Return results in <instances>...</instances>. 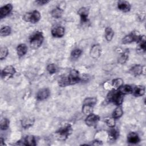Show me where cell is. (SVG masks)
Segmentation results:
<instances>
[{"mask_svg": "<svg viewBox=\"0 0 146 146\" xmlns=\"http://www.w3.org/2000/svg\"><path fill=\"white\" fill-rule=\"evenodd\" d=\"M27 52V47L26 44L22 43L19 44L17 47V52L19 57L24 56Z\"/></svg>", "mask_w": 146, "mask_h": 146, "instance_id": "cell-18", "label": "cell"}, {"mask_svg": "<svg viewBox=\"0 0 146 146\" xmlns=\"http://www.w3.org/2000/svg\"><path fill=\"white\" fill-rule=\"evenodd\" d=\"M41 18L40 13L37 10H34L32 12L27 13L23 16V19L26 22H29L32 23L38 22Z\"/></svg>", "mask_w": 146, "mask_h": 146, "instance_id": "cell-5", "label": "cell"}, {"mask_svg": "<svg viewBox=\"0 0 146 146\" xmlns=\"http://www.w3.org/2000/svg\"><path fill=\"white\" fill-rule=\"evenodd\" d=\"M107 98L110 102L117 106H119L123 102L124 95H123L119 90H114L108 94Z\"/></svg>", "mask_w": 146, "mask_h": 146, "instance_id": "cell-4", "label": "cell"}, {"mask_svg": "<svg viewBox=\"0 0 146 146\" xmlns=\"http://www.w3.org/2000/svg\"><path fill=\"white\" fill-rule=\"evenodd\" d=\"M105 122L106 123L107 125L111 128L114 127L115 125V119L112 117L110 118H107L105 120Z\"/></svg>", "mask_w": 146, "mask_h": 146, "instance_id": "cell-34", "label": "cell"}, {"mask_svg": "<svg viewBox=\"0 0 146 146\" xmlns=\"http://www.w3.org/2000/svg\"><path fill=\"white\" fill-rule=\"evenodd\" d=\"M13 9V6L11 3H7L0 9V17L1 18H3V17L7 16L8 14L10 13Z\"/></svg>", "mask_w": 146, "mask_h": 146, "instance_id": "cell-15", "label": "cell"}, {"mask_svg": "<svg viewBox=\"0 0 146 146\" xmlns=\"http://www.w3.org/2000/svg\"><path fill=\"white\" fill-rule=\"evenodd\" d=\"M78 13L80 15L82 23H86L88 22V13H89L88 9H87L86 7H81L78 10Z\"/></svg>", "mask_w": 146, "mask_h": 146, "instance_id": "cell-11", "label": "cell"}, {"mask_svg": "<svg viewBox=\"0 0 146 146\" xmlns=\"http://www.w3.org/2000/svg\"><path fill=\"white\" fill-rule=\"evenodd\" d=\"M99 120L100 117L98 115L92 113L87 116V117L85 120V123L86 125L89 127H94L98 124Z\"/></svg>", "mask_w": 146, "mask_h": 146, "instance_id": "cell-8", "label": "cell"}, {"mask_svg": "<svg viewBox=\"0 0 146 146\" xmlns=\"http://www.w3.org/2000/svg\"><path fill=\"white\" fill-rule=\"evenodd\" d=\"M35 2L38 4L39 5H44L47 4V3L49 2V1H46V0H39V1H36Z\"/></svg>", "mask_w": 146, "mask_h": 146, "instance_id": "cell-35", "label": "cell"}, {"mask_svg": "<svg viewBox=\"0 0 146 146\" xmlns=\"http://www.w3.org/2000/svg\"><path fill=\"white\" fill-rule=\"evenodd\" d=\"M127 141L131 144H137L140 141V138L136 133L130 132L127 136Z\"/></svg>", "mask_w": 146, "mask_h": 146, "instance_id": "cell-17", "label": "cell"}, {"mask_svg": "<svg viewBox=\"0 0 146 146\" xmlns=\"http://www.w3.org/2000/svg\"><path fill=\"white\" fill-rule=\"evenodd\" d=\"M34 122V118L32 117H25L22 120V126L25 128H28L29 127L33 125Z\"/></svg>", "mask_w": 146, "mask_h": 146, "instance_id": "cell-22", "label": "cell"}, {"mask_svg": "<svg viewBox=\"0 0 146 146\" xmlns=\"http://www.w3.org/2000/svg\"><path fill=\"white\" fill-rule=\"evenodd\" d=\"M128 58V54L127 52H124L123 54H122L119 58L118 59V62L120 64H124L126 62Z\"/></svg>", "mask_w": 146, "mask_h": 146, "instance_id": "cell-32", "label": "cell"}, {"mask_svg": "<svg viewBox=\"0 0 146 146\" xmlns=\"http://www.w3.org/2000/svg\"><path fill=\"white\" fill-rule=\"evenodd\" d=\"M47 71L50 74H55L56 72L57 67L55 65V64L51 63V64H49L47 65Z\"/></svg>", "mask_w": 146, "mask_h": 146, "instance_id": "cell-33", "label": "cell"}, {"mask_svg": "<svg viewBox=\"0 0 146 146\" xmlns=\"http://www.w3.org/2000/svg\"><path fill=\"white\" fill-rule=\"evenodd\" d=\"M143 70H144V67L142 66L140 64H136L132 66L131 68L129 70V72L133 76H137L141 75L143 73Z\"/></svg>", "mask_w": 146, "mask_h": 146, "instance_id": "cell-16", "label": "cell"}, {"mask_svg": "<svg viewBox=\"0 0 146 146\" xmlns=\"http://www.w3.org/2000/svg\"><path fill=\"white\" fill-rule=\"evenodd\" d=\"M139 35L136 34L135 33H131L125 35L122 39L123 44H129L133 42H136Z\"/></svg>", "mask_w": 146, "mask_h": 146, "instance_id": "cell-12", "label": "cell"}, {"mask_svg": "<svg viewBox=\"0 0 146 146\" xmlns=\"http://www.w3.org/2000/svg\"><path fill=\"white\" fill-rule=\"evenodd\" d=\"M72 127L71 125L68 124L63 127L60 128L57 132V136L60 140H66L72 132Z\"/></svg>", "mask_w": 146, "mask_h": 146, "instance_id": "cell-6", "label": "cell"}, {"mask_svg": "<svg viewBox=\"0 0 146 146\" xmlns=\"http://www.w3.org/2000/svg\"><path fill=\"white\" fill-rule=\"evenodd\" d=\"M44 40V36L41 31L35 32L30 38V44L32 48H39Z\"/></svg>", "mask_w": 146, "mask_h": 146, "instance_id": "cell-3", "label": "cell"}, {"mask_svg": "<svg viewBox=\"0 0 146 146\" xmlns=\"http://www.w3.org/2000/svg\"><path fill=\"white\" fill-rule=\"evenodd\" d=\"M123 84V80L121 78H116L112 80V86L116 89H119Z\"/></svg>", "mask_w": 146, "mask_h": 146, "instance_id": "cell-28", "label": "cell"}, {"mask_svg": "<svg viewBox=\"0 0 146 146\" xmlns=\"http://www.w3.org/2000/svg\"><path fill=\"white\" fill-rule=\"evenodd\" d=\"M114 35V32L113 30L110 27H107L105 30V37L108 42H110Z\"/></svg>", "mask_w": 146, "mask_h": 146, "instance_id": "cell-25", "label": "cell"}, {"mask_svg": "<svg viewBox=\"0 0 146 146\" xmlns=\"http://www.w3.org/2000/svg\"><path fill=\"white\" fill-rule=\"evenodd\" d=\"M92 144L94 145H102L103 144H102V143L101 141L96 140H95V141H93V144Z\"/></svg>", "mask_w": 146, "mask_h": 146, "instance_id": "cell-36", "label": "cell"}, {"mask_svg": "<svg viewBox=\"0 0 146 146\" xmlns=\"http://www.w3.org/2000/svg\"><path fill=\"white\" fill-rule=\"evenodd\" d=\"M9 54V50L6 47H2L0 49V59L3 60L6 58Z\"/></svg>", "mask_w": 146, "mask_h": 146, "instance_id": "cell-31", "label": "cell"}, {"mask_svg": "<svg viewBox=\"0 0 146 146\" xmlns=\"http://www.w3.org/2000/svg\"><path fill=\"white\" fill-rule=\"evenodd\" d=\"M64 28L62 26H56L51 30V35L55 38H61L64 34Z\"/></svg>", "mask_w": 146, "mask_h": 146, "instance_id": "cell-10", "label": "cell"}, {"mask_svg": "<svg viewBox=\"0 0 146 146\" xmlns=\"http://www.w3.org/2000/svg\"><path fill=\"white\" fill-rule=\"evenodd\" d=\"M96 103V98H87L84 99L83 106L82 112L87 116L92 113L93 112V108Z\"/></svg>", "mask_w": 146, "mask_h": 146, "instance_id": "cell-2", "label": "cell"}, {"mask_svg": "<svg viewBox=\"0 0 146 146\" xmlns=\"http://www.w3.org/2000/svg\"><path fill=\"white\" fill-rule=\"evenodd\" d=\"M80 80L79 72L76 70H72L68 76L63 77L59 81V85L61 87H65L69 85L78 83Z\"/></svg>", "mask_w": 146, "mask_h": 146, "instance_id": "cell-1", "label": "cell"}, {"mask_svg": "<svg viewBox=\"0 0 146 146\" xmlns=\"http://www.w3.org/2000/svg\"><path fill=\"white\" fill-rule=\"evenodd\" d=\"M16 72L15 68L11 66H7L5 67L1 72V77L3 80H7L12 78Z\"/></svg>", "mask_w": 146, "mask_h": 146, "instance_id": "cell-7", "label": "cell"}, {"mask_svg": "<svg viewBox=\"0 0 146 146\" xmlns=\"http://www.w3.org/2000/svg\"><path fill=\"white\" fill-rule=\"evenodd\" d=\"M130 3L126 1H119L117 2V8L121 11L127 13L131 10Z\"/></svg>", "mask_w": 146, "mask_h": 146, "instance_id": "cell-14", "label": "cell"}, {"mask_svg": "<svg viewBox=\"0 0 146 146\" xmlns=\"http://www.w3.org/2000/svg\"><path fill=\"white\" fill-rule=\"evenodd\" d=\"M11 31V27L9 26H5L1 28L0 34L2 36H6L9 35Z\"/></svg>", "mask_w": 146, "mask_h": 146, "instance_id": "cell-27", "label": "cell"}, {"mask_svg": "<svg viewBox=\"0 0 146 146\" xmlns=\"http://www.w3.org/2000/svg\"><path fill=\"white\" fill-rule=\"evenodd\" d=\"M50 90L47 88H42L38 91L36 94V99L38 100H43L46 99L50 95Z\"/></svg>", "mask_w": 146, "mask_h": 146, "instance_id": "cell-13", "label": "cell"}, {"mask_svg": "<svg viewBox=\"0 0 146 146\" xmlns=\"http://www.w3.org/2000/svg\"><path fill=\"white\" fill-rule=\"evenodd\" d=\"M3 141H4L2 137H1V143H0V144H1V145H4V144H5L4 143H3Z\"/></svg>", "mask_w": 146, "mask_h": 146, "instance_id": "cell-37", "label": "cell"}, {"mask_svg": "<svg viewBox=\"0 0 146 146\" xmlns=\"http://www.w3.org/2000/svg\"><path fill=\"white\" fill-rule=\"evenodd\" d=\"M23 145H29V146H34L36 145L35 139L33 136L28 135L23 140Z\"/></svg>", "mask_w": 146, "mask_h": 146, "instance_id": "cell-21", "label": "cell"}, {"mask_svg": "<svg viewBox=\"0 0 146 146\" xmlns=\"http://www.w3.org/2000/svg\"><path fill=\"white\" fill-rule=\"evenodd\" d=\"M123 114V111L121 107L118 106V107H116L115 108V110H114V111L113 112L112 117L115 119H119L120 117H121Z\"/></svg>", "mask_w": 146, "mask_h": 146, "instance_id": "cell-26", "label": "cell"}, {"mask_svg": "<svg viewBox=\"0 0 146 146\" xmlns=\"http://www.w3.org/2000/svg\"><path fill=\"white\" fill-rule=\"evenodd\" d=\"M132 93L135 96H141L145 93V88L142 86H136L133 88Z\"/></svg>", "mask_w": 146, "mask_h": 146, "instance_id": "cell-19", "label": "cell"}, {"mask_svg": "<svg viewBox=\"0 0 146 146\" xmlns=\"http://www.w3.org/2000/svg\"><path fill=\"white\" fill-rule=\"evenodd\" d=\"M119 136V132L117 129L115 128H112L108 132V139L111 141L116 140Z\"/></svg>", "mask_w": 146, "mask_h": 146, "instance_id": "cell-23", "label": "cell"}, {"mask_svg": "<svg viewBox=\"0 0 146 146\" xmlns=\"http://www.w3.org/2000/svg\"><path fill=\"white\" fill-rule=\"evenodd\" d=\"M102 53V47L100 44H96L92 46L90 50V55L94 59H98Z\"/></svg>", "mask_w": 146, "mask_h": 146, "instance_id": "cell-9", "label": "cell"}, {"mask_svg": "<svg viewBox=\"0 0 146 146\" xmlns=\"http://www.w3.org/2000/svg\"><path fill=\"white\" fill-rule=\"evenodd\" d=\"M9 125V121L7 118H3L1 120L0 127L1 130H5L8 128Z\"/></svg>", "mask_w": 146, "mask_h": 146, "instance_id": "cell-29", "label": "cell"}, {"mask_svg": "<svg viewBox=\"0 0 146 146\" xmlns=\"http://www.w3.org/2000/svg\"><path fill=\"white\" fill-rule=\"evenodd\" d=\"M82 54V50L79 48H75L73 50L71 53V56L72 59H78Z\"/></svg>", "mask_w": 146, "mask_h": 146, "instance_id": "cell-30", "label": "cell"}, {"mask_svg": "<svg viewBox=\"0 0 146 146\" xmlns=\"http://www.w3.org/2000/svg\"><path fill=\"white\" fill-rule=\"evenodd\" d=\"M63 12V9H62L59 6H56L55 8H54L52 11H51V15L52 17L55 18H59L62 17V14Z\"/></svg>", "mask_w": 146, "mask_h": 146, "instance_id": "cell-20", "label": "cell"}, {"mask_svg": "<svg viewBox=\"0 0 146 146\" xmlns=\"http://www.w3.org/2000/svg\"><path fill=\"white\" fill-rule=\"evenodd\" d=\"M132 90L133 88L129 86V85H122L119 89L118 90L123 94V95H125V94H129L132 92Z\"/></svg>", "mask_w": 146, "mask_h": 146, "instance_id": "cell-24", "label": "cell"}]
</instances>
